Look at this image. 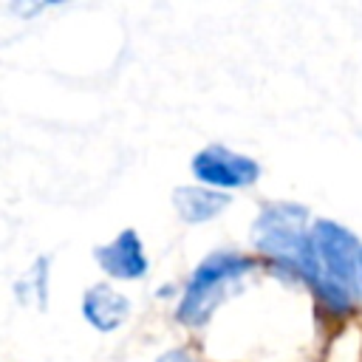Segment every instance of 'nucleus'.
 I'll use <instances>...</instances> for the list:
<instances>
[{
    "label": "nucleus",
    "instance_id": "1",
    "mask_svg": "<svg viewBox=\"0 0 362 362\" xmlns=\"http://www.w3.org/2000/svg\"><path fill=\"white\" fill-rule=\"evenodd\" d=\"M308 212L294 204H277L260 212L255 223V243L260 252L272 255L274 260L294 269L300 277H305L317 294L322 288V269L314 249V238L305 229Z\"/></svg>",
    "mask_w": 362,
    "mask_h": 362
},
{
    "label": "nucleus",
    "instance_id": "2",
    "mask_svg": "<svg viewBox=\"0 0 362 362\" xmlns=\"http://www.w3.org/2000/svg\"><path fill=\"white\" fill-rule=\"evenodd\" d=\"M314 249L322 269V288L320 297L334 311H348L354 297L359 294V255L362 246L356 238L331 221H317L311 226Z\"/></svg>",
    "mask_w": 362,
    "mask_h": 362
},
{
    "label": "nucleus",
    "instance_id": "3",
    "mask_svg": "<svg viewBox=\"0 0 362 362\" xmlns=\"http://www.w3.org/2000/svg\"><path fill=\"white\" fill-rule=\"evenodd\" d=\"M252 269L249 257H240L235 252H215L209 255L187 283V291L178 305V320L198 325L204 322L212 308L226 297V291Z\"/></svg>",
    "mask_w": 362,
    "mask_h": 362
},
{
    "label": "nucleus",
    "instance_id": "4",
    "mask_svg": "<svg viewBox=\"0 0 362 362\" xmlns=\"http://www.w3.org/2000/svg\"><path fill=\"white\" fill-rule=\"evenodd\" d=\"M192 173L212 187H246L257 178V164L226 147H206L192 158Z\"/></svg>",
    "mask_w": 362,
    "mask_h": 362
},
{
    "label": "nucleus",
    "instance_id": "5",
    "mask_svg": "<svg viewBox=\"0 0 362 362\" xmlns=\"http://www.w3.org/2000/svg\"><path fill=\"white\" fill-rule=\"evenodd\" d=\"M96 260L102 269L122 280H136L147 272V257L141 252V240L133 229H124L113 243L96 249Z\"/></svg>",
    "mask_w": 362,
    "mask_h": 362
},
{
    "label": "nucleus",
    "instance_id": "6",
    "mask_svg": "<svg viewBox=\"0 0 362 362\" xmlns=\"http://www.w3.org/2000/svg\"><path fill=\"white\" fill-rule=\"evenodd\" d=\"M82 311H85V320L90 325H96L99 331H113L127 320L130 305L119 291L99 283V286L88 288V294L82 300Z\"/></svg>",
    "mask_w": 362,
    "mask_h": 362
},
{
    "label": "nucleus",
    "instance_id": "7",
    "mask_svg": "<svg viewBox=\"0 0 362 362\" xmlns=\"http://www.w3.org/2000/svg\"><path fill=\"white\" fill-rule=\"evenodd\" d=\"M173 201H175L178 215L189 223L209 221L212 215H218L221 209L229 206V195L215 192V189H204V187H181L173 192Z\"/></svg>",
    "mask_w": 362,
    "mask_h": 362
},
{
    "label": "nucleus",
    "instance_id": "8",
    "mask_svg": "<svg viewBox=\"0 0 362 362\" xmlns=\"http://www.w3.org/2000/svg\"><path fill=\"white\" fill-rule=\"evenodd\" d=\"M45 269H48V260H37L34 272L20 283V300H28L31 297L28 291H34V297H40V303L45 300Z\"/></svg>",
    "mask_w": 362,
    "mask_h": 362
},
{
    "label": "nucleus",
    "instance_id": "9",
    "mask_svg": "<svg viewBox=\"0 0 362 362\" xmlns=\"http://www.w3.org/2000/svg\"><path fill=\"white\" fill-rule=\"evenodd\" d=\"M158 362H189L187 351H167L164 356H158Z\"/></svg>",
    "mask_w": 362,
    "mask_h": 362
},
{
    "label": "nucleus",
    "instance_id": "10",
    "mask_svg": "<svg viewBox=\"0 0 362 362\" xmlns=\"http://www.w3.org/2000/svg\"><path fill=\"white\" fill-rule=\"evenodd\" d=\"M359 286H362V255H359Z\"/></svg>",
    "mask_w": 362,
    "mask_h": 362
}]
</instances>
